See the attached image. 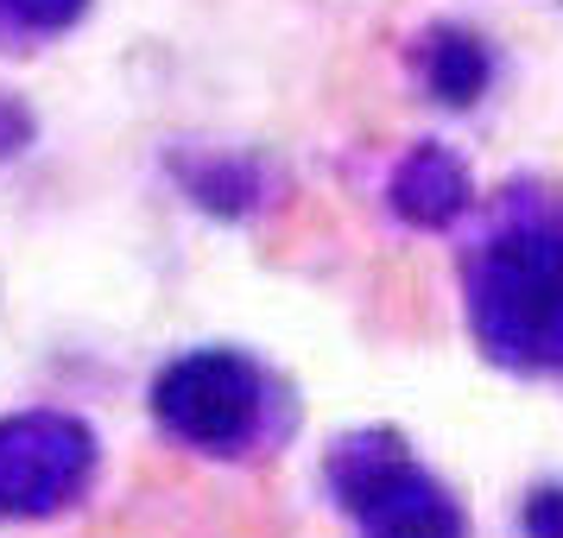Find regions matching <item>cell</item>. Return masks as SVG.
I'll return each mask as SVG.
<instances>
[{"mask_svg":"<svg viewBox=\"0 0 563 538\" xmlns=\"http://www.w3.org/2000/svg\"><path fill=\"white\" fill-rule=\"evenodd\" d=\"M468 323L507 367H563V229L519 222L468 260Z\"/></svg>","mask_w":563,"mask_h":538,"instance_id":"obj_1","label":"cell"},{"mask_svg":"<svg viewBox=\"0 0 563 538\" xmlns=\"http://www.w3.org/2000/svg\"><path fill=\"white\" fill-rule=\"evenodd\" d=\"M330 487L361 538H462V507L411 462L399 431L342 437L330 457Z\"/></svg>","mask_w":563,"mask_h":538,"instance_id":"obj_2","label":"cell"},{"mask_svg":"<svg viewBox=\"0 0 563 538\" xmlns=\"http://www.w3.org/2000/svg\"><path fill=\"white\" fill-rule=\"evenodd\" d=\"M266 411V374L234 349H197L178 355L165 374L153 381V418L165 431L209 450V457H234L247 450Z\"/></svg>","mask_w":563,"mask_h":538,"instance_id":"obj_3","label":"cell"},{"mask_svg":"<svg viewBox=\"0 0 563 538\" xmlns=\"http://www.w3.org/2000/svg\"><path fill=\"white\" fill-rule=\"evenodd\" d=\"M96 475V431L70 411L0 418V519H52Z\"/></svg>","mask_w":563,"mask_h":538,"instance_id":"obj_4","label":"cell"},{"mask_svg":"<svg viewBox=\"0 0 563 538\" xmlns=\"http://www.w3.org/2000/svg\"><path fill=\"white\" fill-rule=\"evenodd\" d=\"M386 197L399 209V222H411V229H450L462 209H468V172H462V158L450 146L424 140V146H411L399 158Z\"/></svg>","mask_w":563,"mask_h":538,"instance_id":"obj_5","label":"cell"},{"mask_svg":"<svg viewBox=\"0 0 563 538\" xmlns=\"http://www.w3.org/2000/svg\"><path fill=\"white\" fill-rule=\"evenodd\" d=\"M418 77H424V89H431L443 108H468V102H482L494 64H487V45L475 32L431 26L424 45H418Z\"/></svg>","mask_w":563,"mask_h":538,"instance_id":"obj_6","label":"cell"},{"mask_svg":"<svg viewBox=\"0 0 563 538\" xmlns=\"http://www.w3.org/2000/svg\"><path fill=\"white\" fill-rule=\"evenodd\" d=\"M82 13H89V0H0V26L7 32H32V39L70 32Z\"/></svg>","mask_w":563,"mask_h":538,"instance_id":"obj_7","label":"cell"},{"mask_svg":"<svg viewBox=\"0 0 563 538\" xmlns=\"http://www.w3.org/2000/svg\"><path fill=\"white\" fill-rule=\"evenodd\" d=\"M526 532L532 538H563V487H538L526 501Z\"/></svg>","mask_w":563,"mask_h":538,"instance_id":"obj_8","label":"cell"},{"mask_svg":"<svg viewBox=\"0 0 563 538\" xmlns=\"http://www.w3.org/2000/svg\"><path fill=\"white\" fill-rule=\"evenodd\" d=\"M26 133H32V121H26L13 102H7V96H0V158L20 153V146H26Z\"/></svg>","mask_w":563,"mask_h":538,"instance_id":"obj_9","label":"cell"}]
</instances>
